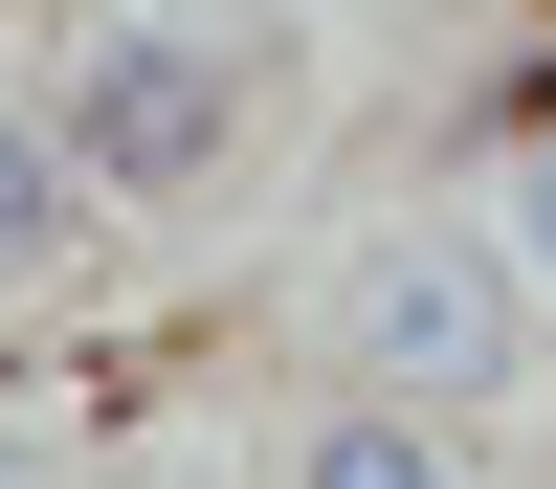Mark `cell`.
<instances>
[{"label": "cell", "instance_id": "cell-3", "mask_svg": "<svg viewBox=\"0 0 556 489\" xmlns=\"http://www.w3.org/2000/svg\"><path fill=\"white\" fill-rule=\"evenodd\" d=\"M290 489H468V445H445V423H379V400H312V423H290Z\"/></svg>", "mask_w": 556, "mask_h": 489}, {"label": "cell", "instance_id": "cell-5", "mask_svg": "<svg viewBox=\"0 0 556 489\" xmlns=\"http://www.w3.org/2000/svg\"><path fill=\"white\" fill-rule=\"evenodd\" d=\"M468 222H490V245H513V289L556 311V112L513 133V156H490V201H468Z\"/></svg>", "mask_w": 556, "mask_h": 489}, {"label": "cell", "instance_id": "cell-1", "mask_svg": "<svg viewBox=\"0 0 556 489\" xmlns=\"http://www.w3.org/2000/svg\"><path fill=\"white\" fill-rule=\"evenodd\" d=\"M290 334H312V400H379V423H468V400H513L534 378V289H513V245L490 222H356L334 267L290 289Z\"/></svg>", "mask_w": 556, "mask_h": 489}, {"label": "cell", "instance_id": "cell-2", "mask_svg": "<svg viewBox=\"0 0 556 489\" xmlns=\"http://www.w3.org/2000/svg\"><path fill=\"white\" fill-rule=\"evenodd\" d=\"M23 112H45V156L89 201H223L245 133H267V44L245 23H67Z\"/></svg>", "mask_w": 556, "mask_h": 489}, {"label": "cell", "instance_id": "cell-4", "mask_svg": "<svg viewBox=\"0 0 556 489\" xmlns=\"http://www.w3.org/2000/svg\"><path fill=\"white\" fill-rule=\"evenodd\" d=\"M67 245H89V178L45 156V112H23V89H0V289H45V267H67Z\"/></svg>", "mask_w": 556, "mask_h": 489}, {"label": "cell", "instance_id": "cell-6", "mask_svg": "<svg viewBox=\"0 0 556 489\" xmlns=\"http://www.w3.org/2000/svg\"><path fill=\"white\" fill-rule=\"evenodd\" d=\"M0 489H67V445H45V423H0Z\"/></svg>", "mask_w": 556, "mask_h": 489}]
</instances>
